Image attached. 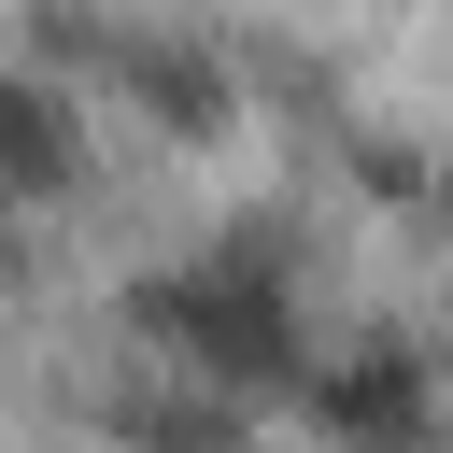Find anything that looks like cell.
Here are the masks:
<instances>
[{"mask_svg": "<svg viewBox=\"0 0 453 453\" xmlns=\"http://www.w3.org/2000/svg\"><path fill=\"white\" fill-rule=\"evenodd\" d=\"M311 425L340 439V453H425V411H439V368L411 354V340H340L311 382Z\"/></svg>", "mask_w": 453, "mask_h": 453, "instance_id": "2", "label": "cell"}, {"mask_svg": "<svg viewBox=\"0 0 453 453\" xmlns=\"http://www.w3.org/2000/svg\"><path fill=\"white\" fill-rule=\"evenodd\" d=\"M85 170V113L57 85H0V198H42Z\"/></svg>", "mask_w": 453, "mask_h": 453, "instance_id": "3", "label": "cell"}, {"mask_svg": "<svg viewBox=\"0 0 453 453\" xmlns=\"http://www.w3.org/2000/svg\"><path fill=\"white\" fill-rule=\"evenodd\" d=\"M142 326H156L184 368H212L226 396H297V382H311V326H297L283 241H212V255L156 269V283H142Z\"/></svg>", "mask_w": 453, "mask_h": 453, "instance_id": "1", "label": "cell"}]
</instances>
